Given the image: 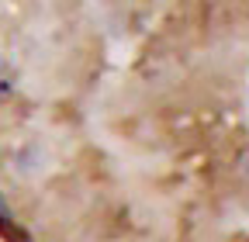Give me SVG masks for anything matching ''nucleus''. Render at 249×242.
Here are the masks:
<instances>
[{"label":"nucleus","mask_w":249,"mask_h":242,"mask_svg":"<svg viewBox=\"0 0 249 242\" xmlns=\"http://www.w3.org/2000/svg\"><path fill=\"white\" fill-rule=\"evenodd\" d=\"M235 173L246 180V184H249V145L242 149V153H239V159H235Z\"/></svg>","instance_id":"1"}]
</instances>
